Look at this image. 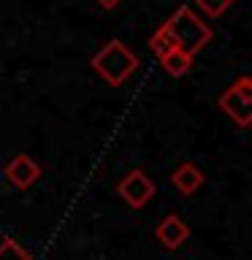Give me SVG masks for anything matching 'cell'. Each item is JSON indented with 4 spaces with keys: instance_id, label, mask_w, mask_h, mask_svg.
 <instances>
[{
    "instance_id": "cell-13",
    "label": "cell",
    "mask_w": 252,
    "mask_h": 260,
    "mask_svg": "<svg viewBox=\"0 0 252 260\" xmlns=\"http://www.w3.org/2000/svg\"><path fill=\"white\" fill-rule=\"evenodd\" d=\"M249 127H252V122H249Z\"/></svg>"
},
{
    "instance_id": "cell-11",
    "label": "cell",
    "mask_w": 252,
    "mask_h": 260,
    "mask_svg": "<svg viewBox=\"0 0 252 260\" xmlns=\"http://www.w3.org/2000/svg\"><path fill=\"white\" fill-rule=\"evenodd\" d=\"M198 3V8L203 14H209V16H223L228 8L233 6V0H195Z\"/></svg>"
},
{
    "instance_id": "cell-6",
    "label": "cell",
    "mask_w": 252,
    "mask_h": 260,
    "mask_svg": "<svg viewBox=\"0 0 252 260\" xmlns=\"http://www.w3.org/2000/svg\"><path fill=\"white\" fill-rule=\"evenodd\" d=\"M154 236H158V241L166 249H179L187 239H190V228H187V222H182L176 214H168L158 228H154Z\"/></svg>"
},
{
    "instance_id": "cell-5",
    "label": "cell",
    "mask_w": 252,
    "mask_h": 260,
    "mask_svg": "<svg viewBox=\"0 0 252 260\" xmlns=\"http://www.w3.org/2000/svg\"><path fill=\"white\" fill-rule=\"evenodd\" d=\"M6 176L11 179V184H14V187H19V190H27L30 184H36V182H38L41 168H38V162L33 160V157H27V154H16V157L8 162Z\"/></svg>"
},
{
    "instance_id": "cell-3",
    "label": "cell",
    "mask_w": 252,
    "mask_h": 260,
    "mask_svg": "<svg viewBox=\"0 0 252 260\" xmlns=\"http://www.w3.org/2000/svg\"><path fill=\"white\" fill-rule=\"evenodd\" d=\"M219 109L231 117L239 127L252 122V76H239L231 87L219 95Z\"/></svg>"
},
{
    "instance_id": "cell-2",
    "label": "cell",
    "mask_w": 252,
    "mask_h": 260,
    "mask_svg": "<svg viewBox=\"0 0 252 260\" xmlns=\"http://www.w3.org/2000/svg\"><path fill=\"white\" fill-rule=\"evenodd\" d=\"M136 68H138V57L117 38L109 41V44L92 57V71L101 73L111 87H122Z\"/></svg>"
},
{
    "instance_id": "cell-8",
    "label": "cell",
    "mask_w": 252,
    "mask_h": 260,
    "mask_svg": "<svg viewBox=\"0 0 252 260\" xmlns=\"http://www.w3.org/2000/svg\"><path fill=\"white\" fill-rule=\"evenodd\" d=\"M160 65L166 68V73H171V76H184L193 65V57L187 52H182L179 46H171L166 54H160Z\"/></svg>"
},
{
    "instance_id": "cell-1",
    "label": "cell",
    "mask_w": 252,
    "mask_h": 260,
    "mask_svg": "<svg viewBox=\"0 0 252 260\" xmlns=\"http://www.w3.org/2000/svg\"><path fill=\"white\" fill-rule=\"evenodd\" d=\"M163 27L168 30L171 41H174V46H179L182 52L187 54H198L203 46L211 41V27L206 22H201V16L193 11V8L182 6L179 11H174L168 16V22L163 24Z\"/></svg>"
},
{
    "instance_id": "cell-12",
    "label": "cell",
    "mask_w": 252,
    "mask_h": 260,
    "mask_svg": "<svg viewBox=\"0 0 252 260\" xmlns=\"http://www.w3.org/2000/svg\"><path fill=\"white\" fill-rule=\"evenodd\" d=\"M98 3H101V8H106V11H114L122 0H98Z\"/></svg>"
},
{
    "instance_id": "cell-4",
    "label": "cell",
    "mask_w": 252,
    "mask_h": 260,
    "mask_svg": "<svg viewBox=\"0 0 252 260\" xmlns=\"http://www.w3.org/2000/svg\"><path fill=\"white\" fill-rule=\"evenodd\" d=\"M117 192L122 195V201H125L128 206L144 209L146 203L152 201V195H154V184H152V179L146 176L144 171H130V174L119 182Z\"/></svg>"
},
{
    "instance_id": "cell-10",
    "label": "cell",
    "mask_w": 252,
    "mask_h": 260,
    "mask_svg": "<svg viewBox=\"0 0 252 260\" xmlns=\"http://www.w3.org/2000/svg\"><path fill=\"white\" fill-rule=\"evenodd\" d=\"M171 46H174V41H171V36H168V30H166V27H160L158 32H152L149 49H152V52L158 54V57H160V54H166Z\"/></svg>"
},
{
    "instance_id": "cell-7",
    "label": "cell",
    "mask_w": 252,
    "mask_h": 260,
    "mask_svg": "<svg viewBox=\"0 0 252 260\" xmlns=\"http://www.w3.org/2000/svg\"><path fill=\"white\" fill-rule=\"evenodd\" d=\"M171 184H174L182 195H193L195 190H201L203 174H201L198 166H193V162H182V166L171 174Z\"/></svg>"
},
{
    "instance_id": "cell-9",
    "label": "cell",
    "mask_w": 252,
    "mask_h": 260,
    "mask_svg": "<svg viewBox=\"0 0 252 260\" xmlns=\"http://www.w3.org/2000/svg\"><path fill=\"white\" fill-rule=\"evenodd\" d=\"M0 260H33V255L14 239H6L0 244Z\"/></svg>"
}]
</instances>
